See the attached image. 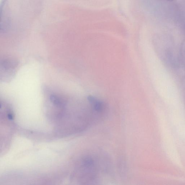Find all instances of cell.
<instances>
[{"label":"cell","instance_id":"cell-1","mask_svg":"<svg viewBox=\"0 0 185 185\" xmlns=\"http://www.w3.org/2000/svg\"><path fill=\"white\" fill-rule=\"evenodd\" d=\"M96 153H90L82 156L77 162L74 174L77 182L93 184L100 180L108 171V162Z\"/></svg>","mask_w":185,"mask_h":185},{"label":"cell","instance_id":"cell-2","mask_svg":"<svg viewBox=\"0 0 185 185\" xmlns=\"http://www.w3.org/2000/svg\"><path fill=\"white\" fill-rule=\"evenodd\" d=\"M166 1H174V0H166Z\"/></svg>","mask_w":185,"mask_h":185}]
</instances>
